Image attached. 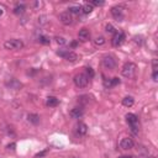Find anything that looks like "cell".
Wrapping results in <instances>:
<instances>
[{
	"label": "cell",
	"instance_id": "6da1fadb",
	"mask_svg": "<svg viewBox=\"0 0 158 158\" xmlns=\"http://www.w3.org/2000/svg\"><path fill=\"white\" fill-rule=\"evenodd\" d=\"M103 67L105 69H108V71H114L116 68V66H117V62H116V58L114 56H111V55H105L103 57Z\"/></svg>",
	"mask_w": 158,
	"mask_h": 158
},
{
	"label": "cell",
	"instance_id": "7a4b0ae2",
	"mask_svg": "<svg viewBox=\"0 0 158 158\" xmlns=\"http://www.w3.org/2000/svg\"><path fill=\"white\" fill-rule=\"evenodd\" d=\"M136 69H137L136 64L132 63V62H127V63H125L122 66L121 74L124 77H126V78H131V77H133V74H135V72H136Z\"/></svg>",
	"mask_w": 158,
	"mask_h": 158
},
{
	"label": "cell",
	"instance_id": "3957f363",
	"mask_svg": "<svg viewBox=\"0 0 158 158\" xmlns=\"http://www.w3.org/2000/svg\"><path fill=\"white\" fill-rule=\"evenodd\" d=\"M4 47L6 50H21L24 47V42L17 39H12V40H7L4 43Z\"/></svg>",
	"mask_w": 158,
	"mask_h": 158
},
{
	"label": "cell",
	"instance_id": "277c9868",
	"mask_svg": "<svg viewBox=\"0 0 158 158\" xmlns=\"http://www.w3.org/2000/svg\"><path fill=\"white\" fill-rule=\"evenodd\" d=\"M73 80H74V84H76L77 88H85L88 85V83H89V78L83 73L77 74Z\"/></svg>",
	"mask_w": 158,
	"mask_h": 158
},
{
	"label": "cell",
	"instance_id": "5b68a950",
	"mask_svg": "<svg viewBox=\"0 0 158 158\" xmlns=\"http://www.w3.org/2000/svg\"><path fill=\"white\" fill-rule=\"evenodd\" d=\"M124 10L125 7L122 5H116L114 7H111V14L115 17L116 21H122L124 20Z\"/></svg>",
	"mask_w": 158,
	"mask_h": 158
},
{
	"label": "cell",
	"instance_id": "8992f818",
	"mask_svg": "<svg viewBox=\"0 0 158 158\" xmlns=\"http://www.w3.org/2000/svg\"><path fill=\"white\" fill-rule=\"evenodd\" d=\"M125 40V33L124 32H115L114 33V37H112V40H111V43H112V46L114 47H119V46H121L122 42Z\"/></svg>",
	"mask_w": 158,
	"mask_h": 158
},
{
	"label": "cell",
	"instance_id": "52a82bcc",
	"mask_svg": "<svg viewBox=\"0 0 158 158\" xmlns=\"http://www.w3.org/2000/svg\"><path fill=\"white\" fill-rule=\"evenodd\" d=\"M59 20H61V22L63 25L68 26L73 22V16H72V14H69L68 11H66V12H62L61 15H59Z\"/></svg>",
	"mask_w": 158,
	"mask_h": 158
},
{
	"label": "cell",
	"instance_id": "ba28073f",
	"mask_svg": "<svg viewBox=\"0 0 158 158\" xmlns=\"http://www.w3.org/2000/svg\"><path fill=\"white\" fill-rule=\"evenodd\" d=\"M133 146H135L133 140L130 137H125L121 140V142H120V147L122 149H131V148H133Z\"/></svg>",
	"mask_w": 158,
	"mask_h": 158
},
{
	"label": "cell",
	"instance_id": "9c48e42d",
	"mask_svg": "<svg viewBox=\"0 0 158 158\" xmlns=\"http://www.w3.org/2000/svg\"><path fill=\"white\" fill-rule=\"evenodd\" d=\"M83 115H84V109L80 108V106L74 108V109H72V111H71V116H72L73 119H80Z\"/></svg>",
	"mask_w": 158,
	"mask_h": 158
},
{
	"label": "cell",
	"instance_id": "30bf717a",
	"mask_svg": "<svg viewBox=\"0 0 158 158\" xmlns=\"http://www.w3.org/2000/svg\"><path fill=\"white\" fill-rule=\"evenodd\" d=\"M126 122L130 126H136V125H138V117L135 114H127L126 115Z\"/></svg>",
	"mask_w": 158,
	"mask_h": 158
},
{
	"label": "cell",
	"instance_id": "8fae6325",
	"mask_svg": "<svg viewBox=\"0 0 158 158\" xmlns=\"http://www.w3.org/2000/svg\"><path fill=\"white\" fill-rule=\"evenodd\" d=\"M78 37H79V40H82V41H88V40L90 39V32H89V30H88V28H82V30H79Z\"/></svg>",
	"mask_w": 158,
	"mask_h": 158
},
{
	"label": "cell",
	"instance_id": "7c38bea8",
	"mask_svg": "<svg viewBox=\"0 0 158 158\" xmlns=\"http://www.w3.org/2000/svg\"><path fill=\"white\" fill-rule=\"evenodd\" d=\"M64 59H66V61H68V62H76L78 59V55L68 50V51H67V53H66V56H64Z\"/></svg>",
	"mask_w": 158,
	"mask_h": 158
},
{
	"label": "cell",
	"instance_id": "4fadbf2b",
	"mask_svg": "<svg viewBox=\"0 0 158 158\" xmlns=\"http://www.w3.org/2000/svg\"><path fill=\"white\" fill-rule=\"evenodd\" d=\"M58 103H59V100L57 99L56 96H48V98H47V100H46V105H47V106H50V108H55V106H57Z\"/></svg>",
	"mask_w": 158,
	"mask_h": 158
},
{
	"label": "cell",
	"instance_id": "5bb4252c",
	"mask_svg": "<svg viewBox=\"0 0 158 158\" xmlns=\"http://www.w3.org/2000/svg\"><path fill=\"white\" fill-rule=\"evenodd\" d=\"M27 120H28V122L32 124V125H39L40 124V116L37 114H28Z\"/></svg>",
	"mask_w": 158,
	"mask_h": 158
},
{
	"label": "cell",
	"instance_id": "9a60e30c",
	"mask_svg": "<svg viewBox=\"0 0 158 158\" xmlns=\"http://www.w3.org/2000/svg\"><path fill=\"white\" fill-rule=\"evenodd\" d=\"M7 87H10L11 89L17 90V89H20V88L22 87V84H21L19 80H16V79H11L9 83H7Z\"/></svg>",
	"mask_w": 158,
	"mask_h": 158
},
{
	"label": "cell",
	"instance_id": "2e32d148",
	"mask_svg": "<svg viewBox=\"0 0 158 158\" xmlns=\"http://www.w3.org/2000/svg\"><path fill=\"white\" fill-rule=\"evenodd\" d=\"M77 131H78L79 135H87V132H88V126L84 122H79L78 126H77Z\"/></svg>",
	"mask_w": 158,
	"mask_h": 158
},
{
	"label": "cell",
	"instance_id": "e0dca14e",
	"mask_svg": "<svg viewBox=\"0 0 158 158\" xmlns=\"http://www.w3.org/2000/svg\"><path fill=\"white\" fill-rule=\"evenodd\" d=\"M133 103H135V100H133L132 96H125L122 99V105L126 106V108H131L133 105Z\"/></svg>",
	"mask_w": 158,
	"mask_h": 158
},
{
	"label": "cell",
	"instance_id": "ac0fdd59",
	"mask_svg": "<svg viewBox=\"0 0 158 158\" xmlns=\"http://www.w3.org/2000/svg\"><path fill=\"white\" fill-rule=\"evenodd\" d=\"M24 12H25V5L17 4L16 6L14 7V14H15V15H22Z\"/></svg>",
	"mask_w": 158,
	"mask_h": 158
},
{
	"label": "cell",
	"instance_id": "d6986e66",
	"mask_svg": "<svg viewBox=\"0 0 158 158\" xmlns=\"http://www.w3.org/2000/svg\"><path fill=\"white\" fill-rule=\"evenodd\" d=\"M68 12L69 14H80L82 12V6L79 5H73L68 7Z\"/></svg>",
	"mask_w": 158,
	"mask_h": 158
},
{
	"label": "cell",
	"instance_id": "ffe728a7",
	"mask_svg": "<svg viewBox=\"0 0 158 158\" xmlns=\"http://www.w3.org/2000/svg\"><path fill=\"white\" fill-rule=\"evenodd\" d=\"M39 42L40 43H42V44H50L51 43V40H50V37H47V36H44V35H41V36H39Z\"/></svg>",
	"mask_w": 158,
	"mask_h": 158
},
{
	"label": "cell",
	"instance_id": "44dd1931",
	"mask_svg": "<svg viewBox=\"0 0 158 158\" xmlns=\"http://www.w3.org/2000/svg\"><path fill=\"white\" fill-rule=\"evenodd\" d=\"M82 11L88 15V14H90V12L93 11V6L90 5V4H84V5L82 6Z\"/></svg>",
	"mask_w": 158,
	"mask_h": 158
},
{
	"label": "cell",
	"instance_id": "7402d4cb",
	"mask_svg": "<svg viewBox=\"0 0 158 158\" xmlns=\"http://www.w3.org/2000/svg\"><path fill=\"white\" fill-rule=\"evenodd\" d=\"M94 44H95V46H103V44H105V39L103 36L96 37V39L94 40Z\"/></svg>",
	"mask_w": 158,
	"mask_h": 158
},
{
	"label": "cell",
	"instance_id": "603a6c76",
	"mask_svg": "<svg viewBox=\"0 0 158 158\" xmlns=\"http://www.w3.org/2000/svg\"><path fill=\"white\" fill-rule=\"evenodd\" d=\"M55 40H56V42H57L58 44H61V46H63V44L67 43V40L64 39V37H61V36H56Z\"/></svg>",
	"mask_w": 158,
	"mask_h": 158
},
{
	"label": "cell",
	"instance_id": "cb8c5ba5",
	"mask_svg": "<svg viewBox=\"0 0 158 158\" xmlns=\"http://www.w3.org/2000/svg\"><path fill=\"white\" fill-rule=\"evenodd\" d=\"M85 72H87V74H85V76H87L88 78H94L95 73H94L93 68H90V67H87V68H85Z\"/></svg>",
	"mask_w": 158,
	"mask_h": 158
},
{
	"label": "cell",
	"instance_id": "d4e9b609",
	"mask_svg": "<svg viewBox=\"0 0 158 158\" xmlns=\"http://www.w3.org/2000/svg\"><path fill=\"white\" fill-rule=\"evenodd\" d=\"M105 30H106V32H109V33H115L116 32V28L111 24H108L106 26H105Z\"/></svg>",
	"mask_w": 158,
	"mask_h": 158
},
{
	"label": "cell",
	"instance_id": "484cf974",
	"mask_svg": "<svg viewBox=\"0 0 158 158\" xmlns=\"http://www.w3.org/2000/svg\"><path fill=\"white\" fill-rule=\"evenodd\" d=\"M89 4L92 6H103L105 3L104 1H99V0H93V1H90Z\"/></svg>",
	"mask_w": 158,
	"mask_h": 158
},
{
	"label": "cell",
	"instance_id": "4316f807",
	"mask_svg": "<svg viewBox=\"0 0 158 158\" xmlns=\"http://www.w3.org/2000/svg\"><path fill=\"white\" fill-rule=\"evenodd\" d=\"M110 83H111V88L112 87H116L117 84H120V79L119 78H112V79H110Z\"/></svg>",
	"mask_w": 158,
	"mask_h": 158
},
{
	"label": "cell",
	"instance_id": "83f0119b",
	"mask_svg": "<svg viewBox=\"0 0 158 158\" xmlns=\"http://www.w3.org/2000/svg\"><path fill=\"white\" fill-rule=\"evenodd\" d=\"M138 131H140V126H138V125H136V126H131V132H132L133 135H137Z\"/></svg>",
	"mask_w": 158,
	"mask_h": 158
},
{
	"label": "cell",
	"instance_id": "f1b7e54d",
	"mask_svg": "<svg viewBox=\"0 0 158 158\" xmlns=\"http://www.w3.org/2000/svg\"><path fill=\"white\" fill-rule=\"evenodd\" d=\"M152 68H153V72H158V61L157 59H153L152 61Z\"/></svg>",
	"mask_w": 158,
	"mask_h": 158
},
{
	"label": "cell",
	"instance_id": "f546056e",
	"mask_svg": "<svg viewBox=\"0 0 158 158\" xmlns=\"http://www.w3.org/2000/svg\"><path fill=\"white\" fill-rule=\"evenodd\" d=\"M47 16H44V15H43V16H40L39 17V22H40V24H46V22H47Z\"/></svg>",
	"mask_w": 158,
	"mask_h": 158
},
{
	"label": "cell",
	"instance_id": "4dcf8cb0",
	"mask_svg": "<svg viewBox=\"0 0 158 158\" xmlns=\"http://www.w3.org/2000/svg\"><path fill=\"white\" fill-rule=\"evenodd\" d=\"M15 147H16V143H14V142H12V143H9V145L6 146V148L7 149H11V151H14Z\"/></svg>",
	"mask_w": 158,
	"mask_h": 158
},
{
	"label": "cell",
	"instance_id": "1f68e13d",
	"mask_svg": "<svg viewBox=\"0 0 158 158\" xmlns=\"http://www.w3.org/2000/svg\"><path fill=\"white\" fill-rule=\"evenodd\" d=\"M152 78H153V82H158V72L152 73Z\"/></svg>",
	"mask_w": 158,
	"mask_h": 158
},
{
	"label": "cell",
	"instance_id": "d6a6232c",
	"mask_svg": "<svg viewBox=\"0 0 158 158\" xmlns=\"http://www.w3.org/2000/svg\"><path fill=\"white\" fill-rule=\"evenodd\" d=\"M135 42H136V43H138V44H141L142 43V37H135Z\"/></svg>",
	"mask_w": 158,
	"mask_h": 158
},
{
	"label": "cell",
	"instance_id": "836d02e7",
	"mask_svg": "<svg viewBox=\"0 0 158 158\" xmlns=\"http://www.w3.org/2000/svg\"><path fill=\"white\" fill-rule=\"evenodd\" d=\"M46 153H47V149H46V151H43V152H40V153H37V154H36V158H39V157H42V156H44Z\"/></svg>",
	"mask_w": 158,
	"mask_h": 158
},
{
	"label": "cell",
	"instance_id": "e575fe53",
	"mask_svg": "<svg viewBox=\"0 0 158 158\" xmlns=\"http://www.w3.org/2000/svg\"><path fill=\"white\" fill-rule=\"evenodd\" d=\"M119 158H132V157H130V156H121V157H119Z\"/></svg>",
	"mask_w": 158,
	"mask_h": 158
},
{
	"label": "cell",
	"instance_id": "d590c367",
	"mask_svg": "<svg viewBox=\"0 0 158 158\" xmlns=\"http://www.w3.org/2000/svg\"><path fill=\"white\" fill-rule=\"evenodd\" d=\"M3 12H4V11H3V9H0V16L3 15Z\"/></svg>",
	"mask_w": 158,
	"mask_h": 158
}]
</instances>
